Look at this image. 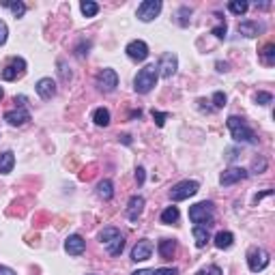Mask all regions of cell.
I'll return each mask as SVG.
<instances>
[{"mask_svg":"<svg viewBox=\"0 0 275 275\" xmlns=\"http://www.w3.org/2000/svg\"><path fill=\"white\" fill-rule=\"evenodd\" d=\"M228 9H230V13H234V15H245L250 4H247L245 0H233V2L228 4Z\"/></svg>","mask_w":275,"mask_h":275,"instance_id":"cell-30","label":"cell"},{"mask_svg":"<svg viewBox=\"0 0 275 275\" xmlns=\"http://www.w3.org/2000/svg\"><path fill=\"white\" fill-rule=\"evenodd\" d=\"M35 88H37V95L45 101L52 99V97H56V82H54L52 78H41Z\"/></svg>","mask_w":275,"mask_h":275,"instance_id":"cell-16","label":"cell"},{"mask_svg":"<svg viewBox=\"0 0 275 275\" xmlns=\"http://www.w3.org/2000/svg\"><path fill=\"white\" fill-rule=\"evenodd\" d=\"M90 275H93V273H90Z\"/></svg>","mask_w":275,"mask_h":275,"instance_id":"cell-45","label":"cell"},{"mask_svg":"<svg viewBox=\"0 0 275 275\" xmlns=\"http://www.w3.org/2000/svg\"><path fill=\"white\" fill-rule=\"evenodd\" d=\"M176 69H179V58H176V54L166 52L164 56L159 58V64H157L159 75H161V78H166V80H170L172 75L176 73Z\"/></svg>","mask_w":275,"mask_h":275,"instance_id":"cell-8","label":"cell"},{"mask_svg":"<svg viewBox=\"0 0 275 275\" xmlns=\"http://www.w3.org/2000/svg\"><path fill=\"white\" fill-rule=\"evenodd\" d=\"M157 78H159L157 64H147L144 69H140L136 80H133V88H136V93H140V95L150 93V90L157 86Z\"/></svg>","mask_w":275,"mask_h":275,"instance_id":"cell-1","label":"cell"},{"mask_svg":"<svg viewBox=\"0 0 275 275\" xmlns=\"http://www.w3.org/2000/svg\"><path fill=\"white\" fill-rule=\"evenodd\" d=\"M190 20H191V9L190 7H181L179 9V24L181 26H190Z\"/></svg>","mask_w":275,"mask_h":275,"instance_id":"cell-31","label":"cell"},{"mask_svg":"<svg viewBox=\"0 0 275 275\" xmlns=\"http://www.w3.org/2000/svg\"><path fill=\"white\" fill-rule=\"evenodd\" d=\"M234 243V236L233 233H228V230H222V233L215 234V245L219 247V250H228V247H233Z\"/></svg>","mask_w":275,"mask_h":275,"instance_id":"cell-22","label":"cell"},{"mask_svg":"<svg viewBox=\"0 0 275 275\" xmlns=\"http://www.w3.org/2000/svg\"><path fill=\"white\" fill-rule=\"evenodd\" d=\"M4 121H7L11 127H21L30 121V112L26 110V107H15V110L4 112Z\"/></svg>","mask_w":275,"mask_h":275,"instance_id":"cell-11","label":"cell"},{"mask_svg":"<svg viewBox=\"0 0 275 275\" xmlns=\"http://www.w3.org/2000/svg\"><path fill=\"white\" fill-rule=\"evenodd\" d=\"M144 179H147V174H144V168H142V166H138V168H136V181H138V185H142Z\"/></svg>","mask_w":275,"mask_h":275,"instance_id":"cell-39","label":"cell"},{"mask_svg":"<svg viewBox=\"0 0 275 275\" xmlns=\"http://www.w3.org/2000/svg\"><path fill=\"white\" fill-rule=\"evenodd\" d=\"M7 35H9L7 24H4L2 20H0V45H4V43H7Z\"/></svg>","mask_w":275,"mask_h":275,"instance_id":"cell-37","label":"cell"},{"mask_svg":"<svg viewBox=\"0 0 275 275\" xmlns=\"http://www.w3.org/2000/svg\"><path fill=\"white\" fill-rule=\"evenodd\" d=\"M144 198L142 196H131L129 198V202H127V219L129 222H138L140 219V215H142L144 211Z\"/></svg>","mask_w":275,"mask_h":275,"instance_id":"cell-15","label":"cell"},{"mask_svg":"<svg viewBox=\"0 0 275 275\" xmlns=\"http://www.w3.org/2000/svg\"><path fill=\"white\" fill-rule=\"evenodd\" d=\"M236 30H239L243 37H250V39H254V37H258L262 30H265V26L258 24V21H241Z\"/></svg>","mask_w":275,"mask_h":275,"instance_id":"cell-17","label":"cell"},{"mask_svg":"<svg viewBox=\"0 0 275 275\" xmlns=\"http://www.w3.org/2000/svg\"><path fill=\"white\" fill-rule=\"evenodd\" d=\"M213 217H215V207L213 202H198L193 204L190 209V219L196 226H204V228H209V226H213Z\"/></svg>","mask_w":275,"mask_h":275,"instance_id":"cell-3","label":"cell"},{"mask_svg":"<svg viewBox=\"0 0 275 275\" xmlns=\"http://www.w3.org/2000/svg\"><path fill=\"white\" fill-rule=\"evenodd\" d=\"M118 234H121V230L114 228V226H107V228H104L99 234H97V239H99L104 245H107V243H110V241L114 239V236H118Z\"/></svg>","mask_w":275,"mask_h":275,"instance_id":"cell-25","label":"cell"},{"mask_svg":"<svg viewBox=\"0 0 275 275\" xmlns=\"http://www.w3.org/2000/svg\"><path fill=\"white\" fill-rule=\"evenodd\" d=\"M153 275H179L176 269H155Z\"/></svg>","mask_w":275,"mask_h":275,"instance_id":"cell-38","label":"cell"},{"mask_svg":"<svg viewBox=\"0 0 275 275\" xmlns=\"http://www.w3.org/2000/svg\"><path fill=\"white\" fill-rule=\"evenodd\" d=\"M260 56H262V63H265V64H269V67H271V64L275 63V45H273V43H267V45L262 47Z\"/></svg>","mask_w":275,"mask_h":275,"instance_id":"cell-29","label":"cell"},{"mask_svg":"<svg viewBox=\"0 0 275 275\" xmlns=\"http://www.w3.org/2000/svg\"><path fill=\"white\" fill-rule=\"evenodd\" d=\"M168 112H157V110H153V118H155V123H157V127H164L166 125V121H168Z\"/></svg>","mask_w":275,"mask_h":275,"instance_id":"cell-34","label":"cell"},{"mask_svg":"<svg viewBox=\"0 0 275 275\" xmlns=\"http://www.w3.org/2000/svg\"><path fill=\"white\" fill-rule=\"evenodd\" d=\"M271 262L269 258V252L262 250V247H252L250 254H247V267H250L252 273H258V271H265Z\"/></svg>","mask_w":275,"mask_h":275,"instance_id":"cell-5","label":"cell"},{"mask_svg":"<svg viewBox=\"0 0 275 275\" xmlns=\"http://www.w3.org/2000/svg\"><path fill=\"white\" fill-rule=\"evenodd\" d=\"M2 7H4V9H11V11H13V15H15V18H21V15L26 13V4H24V2H20V0H18V2H11V0H4V2H2Z\"/></svg>","mask_w":275,"mask_h":275,"instance_id":"cell-28","label":"cell"},{"mask_svg":"<svg viewBox=\"0 0 275 275\" xmlns=\"http://www.w3.org/2000/svg\"><path fill=\"white\" fill-rule=\"evenodd\" d=\"M0 275H18L13 271V269H9V267H4V265H0Z\"/></svg>","mask_w":275,"mask_h":275,"instance_id":"cell-40","label":"cell"},{"mask_svg":"<svg viewBox=\"0 0 275 275\" xmlns=\"http://www.w3.org/2000/svg\"><path fill=\"white\" fill-rule=\"evenodd\" d=\"M217 71H219V73H226V71H228V63H217Z\"/></svg>","mask_w":275,"mask_h":275,"instance_id":"cell-42","label":"cell"},{"mask_svg":"<svg viewBox=\"0 0 275 275\" xmlns=\"http://www.w3.org/2000/svg\"><path fill=\"white\" fill-rule=\"evenodd\" d=\"M125 52H127V56L131 58V61H138V63H142V61H147L148 58V45L144 41H140V39L127 43Z\"/></svg>","mask_w":275,"mask_h":275,"instance_id":"cell-10","label":"cell"},{"mask_svg":"<svg viewBox=\"0 0 275 275\" xmlns=\"http://www.w3.org/2000/svg\"><path fill=\"white\" fill-rule=\"evenodd\" d=\"M204 275H222V269H219L217 265H213L211 269H209V271L207 273H204Z\"/></svg>","mask_w":275,"mask_h":275,"instance_id":"cell-41","label":"cell"},{"mask_svg":"<svg viewBox=\"0 0 275 275\" xmlns=\"http://www.w3.org/2000/svg\"><path fill=\"white\" fill-rule=\"evenodd\" d=\"M80 9H82L84 18H95V15L99 13V4L93 2V0H84V2L80 4Z\"/></svg>","mask_w":275,"mask_h":275,"instance_id":"cell-27","label":"cell"},{"mask_svg":"<svg viewBox=\"0 0 275 275\" xmlns=\"http://www.w3.org/2000/svg\"><path fill=\"white\" fill-rule=\"evenodd\" d=\"M24 73H26V61L20 56H15V58H11L7 67L0 71V78H2L4 82H13V80L21 78Z\"/></svg>","mask_w":275,"mask_h":275,"instance_id":"cell-6","label":"cell"},{"mask_svg":"<svg viewBox=\"0 0 275 275\" xmlns=\"http://www.w3.org/2000/svg\"><path fill=\"white\" fill-rule=\"evenodd\" d=\"M179 209H176V207H168V209H166V211L164 213H161V224H176V222H179Z\"/></svg>","mask_w":275,"mask_h":275,"instance_id":"cell-26","label":"cell"},{"mask_svg":"<svg viewBox=\"0 0 275 275\" xmlns=\"http://www.w3.org/2000/svg\"><path fill=\"white\" fill-rule=\"evenodd\" d=\"M86 250V241L80 234H69L67 241H64V252L69 256H82Z\"/></svg>","mask_w":275,"mask_h":275,"instance_id":"cell-13","label":"cell"},{"mask_svg":"<svg viewBox=\"0 0 275 275\" xmlns=\"http://www.w3.org/2000/svg\"><path fill=\"white\" fill-rule=\"evenodd\" d=\"M256 104H258V106H269V104H273V95H271V93H265V90H260V93L256 95Z\"/></svg>","mask_w":275,"mask_h":275,"instance_id":"cell-32","label":"cell"},{"mask_svg":"<svg viewBox=\"0 0 275 275\" xmlns=\"http://www.w3.org/2000/svg\"><path fill=\"white\" fill-rule=\"evenodd\" d=\"M15 166V155L13 150H4L0 153V174H11Z\"/></svg>","mask_w":275,"mask_h":275,"instance_id":"cell-19","label":"cell"},{"mask_svg":"<svg viewBox=\"0 0 275 275\" xmlns=\"http://www.w3.org/2000/svg\"><path fill=\"white\" fill-rule=\"evenodd\" d=\"M95 86L104 93H112V90L118 86V75L114 69H101L99 73L95 75Z\"/></svg>","mask_w":275,"mask_h":275,"instance_id":"cell-7","label":"cell"},{"mask_svg":"<svg viewBox=\"0 0 275 275\" xmlns=\"http://www.w3.org/2000/svg\"><path fill=\"white\" fill-rule=\"evenodd\" d=\"M161 13V0H144L138 7V20L140 21H153Z\"/></svg>","mask_w":275,"mask_h":275,"instance_id":"cell-9","label":"cell"},{"mask_svg":"<svg viewBox=\"0 0 275 275\" xmlns=\"http://www.w3.org/2000/svg\"><path fill=\"white\" fill-rule=\"evenodd\" d=\"M58 73H61V78H63V82H69L71 80V71H67V64H64V61H58Z\"/></svg>","mask_w":275,"mask_h":275,"instance_id":"cell-36","label":"cell"},{"mask_svg":"<svg viewBox=\"0 0 275 275\" xmlns=\"http://www.w3.org/2000/svg\"><path fill=\"white\" fill-rule=\"evenodd\" d=\"M193 239H196L198 247H207V243L211 241L209 228H204V226H193Z\"/></svg>","mask_w":275,"mask_h":275,"instance_id":"cell-21","label":"cell"},{"mask_svg":"<svg viewBox=\"0 0 275 275\" xmlns=\"http://www.w3.org/2000/svg\"><path fill=\"white\" fill-rule=\"evenodd\" d=\"M243 179H247V170H243V168H228V170L222 172L219 183H222L224 187H230V185H234V183H239Z\"/></svg>","mask_w":275,"mask_h":275,"instance_id":"cell-14","label":"cell"},{"mask_svg":"<svg viewBox=\"0 0 275 275\" xmlns=\"http://www.w3.org/2000/svg\"><path fill=\"white\" fill-rule=\"evenodd\" d=\"M93 123L97 127H107L110 125V110L107 107H97L93 112Z\"/></svg>","mask_w":275,"mask_h":275,"instance_id":"cell-23","label":"cell"},{"mask_svg":"<svg viewBox=\"0 0 275 275\" xmlns=\"http://www.w3.org/2000/svg\"><path fill=\"white\" fill-rule=\"evenodd\" d=\"M228 129H230V136H233L236 142H245V144H254L256 142V133L243 118L239 116H228Z\"/></svg>","mask_w":275,"mask_h":275,"instance_id":"cell-2","label":"cell"},{"mask_svg":"<svg viewBox=\"0 0 275 275\" xmlns=\"http://www.w3.org/2000/svg\"><path fill=\"white\" fill-rule=\"evenodd\" d=\"M198 190H200L198 181H181L170 190V198H172V202H181V200H187V198L196 196Z\"/></svg>","mask_w":275,"mask_h":275,"instance_id":"cell-4","label":"cell"},{"mask_svg":"<svg viewBox=\"0 0 275 275\" xmlns=\"http://www.w3.org/2000/svg\"><path fill=\"white\" fill-rule=\"evenodd\" d=\"M226 106V93H222V90H217V93H213V107H224Z\"/></svg>","mask_w":275,"mask_h":275,"instance_id":"cell-33","label":"cell"},{"mask_svg":"<svg viewBox=\"0 0 275 275\" xmlns=\"http://www.w3.org/2000/svg\"><path fill=\"white\" fill-rule=\"evenodd\" d=\"M226 30H228V28H226V21L219 20V24L215 26V28H213L211 32H213L215 37H217V39H226Z\"/></svg>","mask_w":275,"mask_h":275,"instance_id":"cell-35","label":"cell"},{"mask_svg":"<svg viewBox=\"0 0 275 275\" xmlns=\"http://www.w3.org/2000/svg\"><path fill=\"white\" fill-rule=\"evenodd\" d=\"M2 95H4V90H2V88H0V99H2Z\"/></svg>","mask_w":275,"mask_h":275,"instance_id":"cell-44","label":"cell"},{"mask_svg":"<svg viewBox=\"0 0 275 275\" xmlns=\"http://www.w3.org/2000/svg\"><path fill=\"white\" fill-rule=\"evenodd\" d=\"M97 193H99V198H104V200H112V196H114V185H112L110 179L101 181L99 185H97Z\"/></svg>","mask_w":275,"mask_h":275,"instance_id":"cell-24","label":"cell"},{"mask_svg":"<svg viewBox=\"0 0 275 275\" xmlns=\"http://www.w3.org/2000/svg\"><path fill=\"white\" fill-rule=\"evenodd\" d=\"M106 250H107V254H110V256H121L123 250H125V236H123V234L114 236V239L106 245Z\"/></svg>","mask_w":275,"mask_h":275,"instance_id":"cell-20","label":"cell"},{"mask_svg":"<svg viewBox=\"0 0 275 275\" xmlns=\"http://www.w3.org/2000/svg\"><path fill=\"white\" fill-rule=\"evenodd\" d=\"M131 275H153V271H148V269H140V271H133Z\"/></svg>","mask_w":275,"mask_h":275,"instance_id":"cell-43","label":"cell"},{"mask_svg":"<svg viewBox=\"0 0 275 275\" xmlns=\"http://www.w3.org/2000/svg\"><path fill=\"white\" fill-rule=\"evenodd\" d=\"M157 252H159L161 260H172V256L176 254V241H174V239H164V241H159Z\"/></svg>","mask_w":275,"mask_h":275,"instance_id":"cell-18","label":"cell"},{"mask_svg":"<svg viewBox=\"0 0 275 275\" xmlns=\"http://www.w3.org/2000/svg\"><path fill=\"white\" fill-rule=\"evenodd\" d=\"M150 254H153V243L148 239H140L131 250V260L133 262H142V260H148Z\"/></svg>","mask_w":275,"mask_h":275,"instance_id":"cell-12","label":"cell"}]
</instances>
